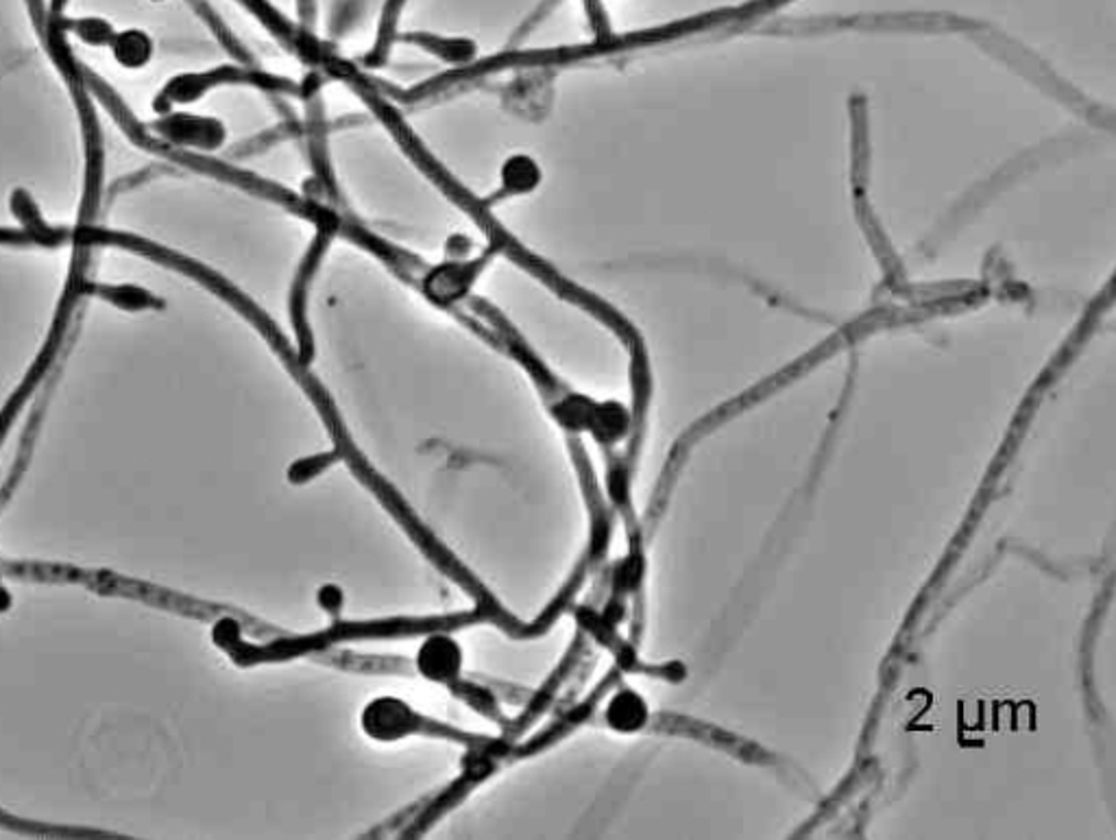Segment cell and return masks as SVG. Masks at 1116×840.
Here are the masks:
<instances>
[{"mask_svg": "<svg viewBox=\"0 0 1116 840\" xmlns=\"http://www.w3.org/2000/svg\"><path fill=\"white\" fill-rule=\"evenodd\" d=\"M157 130L168 141L181 142V144L219 146L225 139L221 123L210 121V119H197V117H168L159 123Z\"/></svg>", "mask_w": 1116, "mask_h": 840, "instance_id": "6da1fadb", "label": "cell"}, {"mask_svg": "<svg viewBox=\"0 0 1116 840\" xmlns=\"http://www.w3.org/2000/svg\"><path fill=\"white\" fill-rule=\"evenodd\" d=\"M11 210L15 212L18 221L22 223L24 232L40 245H59L64 241V230H53L48 228L40 212H37V206L33 203V199L22 192V190H15L13 197H11Z\"/></svg>", "mask_w": 1116, "mask_h": 840, "instance_id": "7a4b0ae2", "label": "cell"}, {"mask_svg": "<svg viewBox=\"0 0 1116 840\" xmlns=\"http://www.w3.org/2000/svg\"><path fill=\"white\" fill-rule=\"evenodd\" d=\"M112 51L117 62L124 68H140L144 66L153 55V42L144 31L129 29L123 33H117L112 40Z\"/></svg>", "mask_w": 1116, "mask_h": 840, "instance_id": "3957f363", "label": "cell"}, {"mask_svg": "<svg viewBox=\"0 0 1116 840\" xmlns=\"http://www.w3.org/2000/svg\"><path fill=\"white\" fill-rule=\"evenodd\" d=\"M461 655L447 640L430 642L421 653V668L432 679H447L458 671Z\"/></svg>", "mask_w": 1116, "mask_h": 840, "instance_id": "277c9868", "label": "cell"}, {"mask_svg": "<svg viewBox=\"0 0 1116 840\" xmlns=\"http://www.w3.org/2000/svg\"><path fill=\"white\" fill-rule=\"evenodd\" d=\"M86 290L106 297V301H110V303H114L119 308H124V310L155 308L157 301H159L148 290L137 288V286H90Z\"/></svg>", "mask_w": 1116, "mask_h": 840, "instance_id": "5b68a950", "label": "cell"}, {"mask_svg": "<svg viewBox=\"0 0 1116 840\" xmlns=\"http://www.w3.org/2000/svg\"><path fill=\"white\" fill-rule=\"evenodd\" d=\"M501 181H504V190H508L510 195H523L528 190H532L539 181V168L532 159L528 157H515L510 159L506 166H504V173H501Z\"/></svg>", "mask_w": 1116, "mask_h": 840, "instance_id": "8992f818", "label": "cell"}, {"mask_svg": "<svg viewBox=\"0 0 1116 840\" xmlns=\"http://www.w3.org/2000/svg\"><path fill=\"white\" fill-rule=\"evenodd\" d=\"M643 718H645V707L634 695H621L609 707V720L614 722L616 729H621V731L637 729L643 722Z\"/></svg>", "mask_w": 1116, "mask_h": 840, "instance_id": "52a82bcc", "label": "cell"}, {"mask_svg": "<svg viewBox=\"0 0 1116 840\" xmlns=\"http://www.w3.org/2000/svg\"><path fill=\"white\" fill-rule=\"evenodd\" d=\"M64 31H73L77 33L84 42L88 44H112L114 40V31L112 26L106 22V20H99V18H84V20H70L64 24Z\"/></svg>", "mask_w": 1116, "mask_h": 840, "instance_id": "ba28073f", "label": "cell"}, {"mask_svg": "<svg viewBox=\"0 0 1116 840\" xmlns=\"http://www.w3.org/2000/svg\"><path fill=\"white\" fill-rule=\"evenodd\" d=\"M406 0H388L386 7H384V15H382V24H379V40H377V46L373 48V55H384V51L388 48L390 40H393V31H395V24H397V18L404 9Z\"/></svg>", "mask_w": 1116, "mask_h": 840, "instance_id": "9c48e42d", "label": "cell"}]
</instances>
